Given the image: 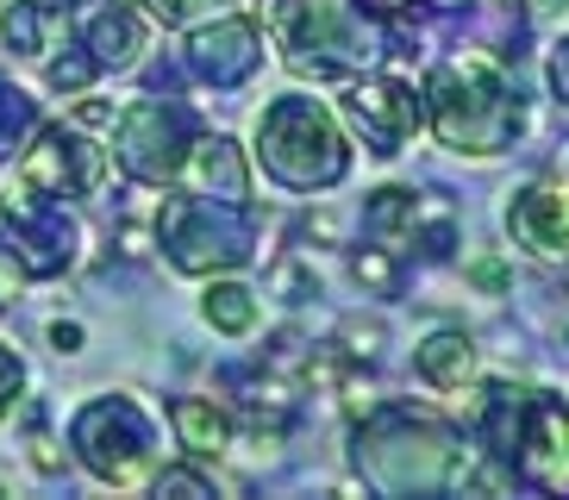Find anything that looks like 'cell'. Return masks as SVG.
I'll return each instance as SVG.
<instances>
[{"label":"cell","mask_w":569,"mask_h":500,"mask_svg":"<svg viewBox=\"0 0 569 500\" xmlns=\"http://www.w3.org/2000/svg\"><path fill=\"white\" fill-rule=\"evenodd\" d=\"M19 182L44 200H88L107 182V150L88 138V126H38L19 150Z\"/></svg>","instance_id":"7"},{"label":"cell","mask_w":569,"mask_h":500,"mask_svg":"<svg viewBox=\"0 0 569 500\" xmlns=\"http://www.w3.org/2000/svg\"><path fill=\"white\" fill-rule=\"evenodd\" d=\"M157 238L169 244V263L182 276H213L257 257V219L251 200H213V194H169L157 213Z\"/></svg>","instance_id":"4"},{"label":"cell","mask_w":569,"mask_h":500,"mask_svg":"<svg viewBox=\"0 0 569 500\" xmlns=\"http://www.w3.org/2000/svg\"><path fill=\"white\" fill-rule=\"evenodd\" d=\"M276 288H282V300H307V276L295 263L282 269V276H276Z\"/></svg>","instance_id":"32"},{"label":"cell","mask_w":569,"mask_h":500,"mask_svg":"<svg viewBox=\"0 0 569 500\" xmlns=\"http://www.w3.org/2000/svg\"><path fill=\"white\" fill-rule=\"evenodd\" d=\"M413 369H419V382H432V388H445V394H457V388L476 376V344H469L463 332H432L426 344L413 350Z\"/></svg>","instance_id":"18"},{"label":"cell","mask_w":569,"mask_h":500,"mask_svg":"<svg viewBox=\"0 0 569 500\" xmlns=\"http://www.w3.org/2000/svg\"><path fill=\"white\" fill-rule=\"evenodd\" d=\"M32 463H38V469H57V463H63V457H57V444H51L44 432L32 438Z\"/></svg>","instance_id":"33"},{"label":"cell","mask_w":569,"mask_h":500,"mask_svg":"<svg viewBox=\"0 0 569 500\" xmlns=\"http://www.w3.org/2000/svg\"><path fill=\"white\" fill-rule=\"evenodd\" d=\"M169 419H176V438H182V450L194 457V463L226 457V450H232V419L219 413L213 400H201V394L169 400Z\"/></svg>","instance_id":"17"},{"label":"cell","mask_w":569,"mask_h":500,"mask_svg":"<svg viewBox=\"0 0 569 500\" xmlns=\"http://www.w3.org/2000/svg\"><path fill=\"white\" fill-rule=\"evenodd\" d=\"M282 44H288V69L301 82H351L382 57L376 26L357 19L351 0H288Z\"/></svg>","instance_id":"5"},{"label":"cell","mask_w":569,"mask_h":500,"mask_svg":"<svg viewBox=\"0 0 569 500\" xmlns=\"http://www.w3.org/2000/svg\"><path fill=\"white\" fill-rule=\"evenodd\" d=\"M351 276L363 288H376V294H401V257H395L388 244H363V250H357Z\"/></svg>","instance_id":"21"},{"label":"cell","mask_w":569,"mask_h":500,"mask_svg":"<svg viewBox=\"0 0 569 500\" xmlns=\"http://www.w3.org/2000/svg\"><path fill=\"white\" fill-rule=\"evenodd\" d=\"M257 63H263V38L251 19H201V32L188 38V69L213 88L251 82Z\"/></svg>","instance_id":"12"},{"label":"cell","mask_w":569,"mask_h":500,"mask_svg":"<svg viewBox=\"0 0 569 500\" xmlns=\"http://www.w3.org/2000/svg\"><path fill=\"white\" fill-rule=\"evenodd\" d=\"M69 26H76L82 50L94 57V69H126L138 57V44H144V19L126 0H76Z\"/></svg>","instance_id":"14"},{"label":"cell","mask_w":569,"mask_h":500,"mask_svg":"<svg viewBox=\"0 0 569 500\" xmlns=\"http://www.w3.org/2000/svg\"><path fill=\"white\" fill-rule=\"evenodd\" d=\"M538 19H569V0H532Z\"/></svg>","instance_id":"34"},{"label":"cell","mask_w":569,"mask_h":500,"mask_svg":"<svg viewBox=\"0 0 569 500\" xmlns=\"http://www.w3.org/2000/svg\"><path fill=\"white\" fill-rule=\"evenodd\" d=\"M257 163H263L282 188L313 194V188L345 182L351 150H345L332 113H326L313 94H282V100H269L263 119H257Z\"/></svg>","instance_id":"3"},{"label":"cell","mask_w":569,"mask_h":500,"mask_svg":"<svg viewBox=\"0 0 569 500\" xmlns=\"http://www.w3.org/2000/svg\"><path fill=\"white\" fill-rule=\"evenodd\" d=\"M469 282L482 288V294H507V263H495V257H476V263H469Z\"/></svg>","instance_id":"27"},{"label":"cell","mask_w":569,"mask_h":500,"mask_svg":"<svg viewBox=\"0 0 569 500\" xmlns=\"http://www.w3.org/2000/svg\"><path fill=\"white\" fill-rule=\"evenodd\" d=\"M369 407H382V388L369 382V376H357V369H351V376H345V413L363 419Z\"/></svg>","instance_id":"25"},{"label":"cell","mask_w":569,"mask_h":500,"mask_svg":"<svg viewBox=\"0 0 569 500\" xmlns=\"http://www.w3.org/2000/svg\"><path fill=\"white\" fill-rule=\"evenodd\" d=\"M0 32H7L13 57H44L51 44L69 38V7L63 0H13L7 19H0Z\"/></svg>","instance_id":"16"},{"label":"cell","mask_w":569,"mask_h":500,"mask_svg":"<svg viewBox=\"0 0 569 500\" xmlns=\"http://www.w3.org/2000/svg\"><path fill=\"white\" fill-rule=\"evenodd\" d=\"M419 113H426L419 94L395 76H351V88H345V119L369 138L376 157H395L419 132Z\"/></svg>","instance_id":"11"},{"label":"cell","mask_w":569,"mask_h":500,"mask_svg":"<svg viewBox=\"0 0 569 500\" xmlns=\"http://www.w3.org/2000/svg\"><path fill=\"white\" fill-rule=\"evenodd\" d=\"M219 7H226V0H151V13L163 19V26H201Z\"/></svg>","instance_id":"24"},{"label":"cell","mask_w":569,"mask_h":500,"mask_svg":"<svg viewBox=\"0 0 569 500\" xmlns=\"http://www.w3.org/2000/svg\"><path fill=\"white\" fill-rule=\"evenodd\" d=\"M157 494H176V500H201V494H213V476L207 469H194V463H176V469H157Z\"/></svg>","instance_id":"22"},{"label":"cell","mask_w":569,"mask_h":500,"mask_svg":"<svg viewBox=\"0 0 569 500\" xmlns=\"http://www.w3.org/2000/svg\"><path fill=\"white\" fill-rule=\"evenodd\" d=\"M76 126H113V107L107 100H82L76 107Z\"/></svg>","instance_id":"29"},{"label":"cell","mask_w":569,"mask_h":500,"mask_svg":"<svg viewBox=\"0 0 569 500\" xmlns=\"http://www.w3.org/2000/svg\"><path fill=\"white\" fill-rule=\"evenodd\" d=\"M513 476L526 488H569V407L557 394L519 400V432H513Z\"/></svg>","instance_id":"10"},{"label":"cell","mask_w":569,"mask_h":500,"mask_svg":"<svg viewBox=\"0 0 569 500\" xmlns=\"http://www.w3.org/2000/svg\"><path fill=\"white\" fill-rule=\"evenodd\" d=\"M201 313H207V326L213 332H251L257 326V288H244V282H213L207 288V300H201Z\"/></svg>","instance_id":"20"},{"label":"cell","mask_w":569,"mask_h":500,"mask_svg":"<svg viewBox=\"0 0 569 500\" xmlns=\"http://www.w3.org/2000/svg\"><path fill=\"white\" fill-rule=\"evenodd\" d=\"M507 232L532 257H569V182L563 176H538L513 194L507 207Z\"/></svg>","instance_id":"13"},{"label":"cell","mask_w":569,"mask_h":500,"mask_svg":"<svg viewBox=\"0 0 569 500\" xmlns=\"http://www.w3.org/2000/svg\"><path fill=\"white\" fill-rule=\"evenodd\" d=\"M69 444H76V457H82V469L94 476V482L138 488L144 476H151L157 426L132 394H101V400H88L82 413H76Z\"/></svg>","instance_id":"6"},{"label":"cell","mask_w":569,"mask_h":500,"mask_svg":"<svg viewBox=\"0 0 569 500\" xmlns=\"http://www.w3.org/2000/svg\"><path fill=\"white\" fill-rule=\"evenodd\" d=\"M119 169L144 188H169L182 182L188 169V150H194V132H188V119L163 100H132L126 113H119Z\"/></svg>","instance_id":"9"},{"label":"cell","mask_w":569,"mask_h":500,"mask_svg":"<svg viewBox=\"0 0 569 500\" xmlns=\"http://www.w3.org/2000/svg\"><path fill=\"white\" fill-rule=\"evenodd\" d=\"M551 82H557V100L569 107V38L557 44V63H551Z\"/></svg>","instance_id":"30"},{"label":"cell","mask_w":569,"mask_h":500,"mask_svg":"<svg viewBox=\"0 0 569 500\" xmlns=\"http://www.w3.org/2000/svg\"><path fill=\"white\" fill-rule=\"evenodd\" d=\"M345 350L351 357H376L382 350V326H345Z\"/></svg>","instance_id":"28"},{"label":"cell","mask_w":569,"mask_h":500,"mask_svg":"<svg viewBox=\"0 0 569 500\" xmlns=\"http://www.w3.org/2000/svg\"><path fill=\"white\" fill-rule=\"evenodd\" d=\"M76 219L63 213V200H44L19 182V194H7V213H0V250L19 263V276H63L76 263Z\"/></svg>","instance_id":"8"},{"label":"cell","mask_w":569,"mask_h":500,"mask_svg":"<svg viewBox=\"0 0 569 500\" xmlns=\"http://www.w3.org/2000/svg\"><path fill=\"white\" fill-rule=\"evenodd\" d=\"M0 307H7V300H0Z\"/></svg>","instance_id":"36"},{"label":"cell","mask_w":569,"mask_h":500,"mask_svg":"<svg viewBox=\"0 0 569 500\" xmlns=\"http://www.w3.org/2000/svg\"><path fill=\"white\" fill-rule=\"evenodd\" d=\"M94 76H101V69H94L88 50H69V57H57V63H51V88H63V94H82Z\"/></svg>","instance_id":"23"},{"label":"cell","mask_w":569,"mask_h":500,"mask_svg":"<svg viewBox=\"0 0 569 500\" xmlns=\"http://www.w3.org/2000/svg\"><path fill=\"white\" fill-rule=\"evenodd\" d=\"M19 382H26V363H19L7 344H0V413H7V407L19 400Z\"/></svg>","instance_id":"26"},{"label":"cell","mask_w":569,"mask_h":500,"mask_svg":"<svg viewBox=\"0 0 569 500\" xmlns=\"http://www.w3.org/2000/svg\"><path fill=\"white\" fill-rule=\"evenodd\" d=\"M51 344H57V350H82V326H76V319H57V326H51Z\"/></svg>","instance_id":"31"},{"label":"cell","mask_w":569,"mask_h":500,"mask_svg":"<svg viewBox=\"0 0 569 500\" xmlns=\"http://www.w3.org/2000/svg\"><path fill=\"white\" fill-rule=\"evenodd\" d=\"M44 119H38V100L26 94V88H13L7 76H0V163H13L19 150H26V138L38 132Z\"/></svg>","instance_id":"19"},{"label":"cell","mask_w":569,"mask_h":500,"mask_svg":"<svg viewBox=\"0 0 569 500\" xmlns=\"http://www.w3.org/2000/svg\"><path fill=\"white\" fill-rule=\"evenodd\" d=\"M188 169H194V194H213V200H251V176H244V157H238L232 138H194L188 150ZM182 169V176H188Z\"/></svg>","instance_id":"15"},{"label":"cell","mask_w":569,"mask_h":500,"mask_svg":"<svg viewBox=\"0 0 569 500\" xmlns=\"http://www.w3.org/2000/svg\"><path fill=\"white\" fill-rule=\"evenodd\" d=\"M426 107H432V132L451 150H469V157H495V150L513 144L519 119V94L507 88L501 63L488 50H457L432 69L426 82Z\"/></svg>","instance_id":"2"},{"label":"cell","mask_w":569,"mask_h":500,"mask_svg":"<svg viewBox=\"0 0 569 500\" xmlns=\"http://www.w3.org/2000/svg\"><path fill=\"white\" fill-rule=\"evenodd\" d=\"M351 463L376 494H457L469 482L463 438L407 407H369L351 438Z\"/></svg>","instance_id":"1"},{"label":"cell","mask_w":569,"mask_h":500,"mask_svg":"<svg viewBox=\"0 0 569 500\" xmlns=\"http://www.w3.org/2000/svg\"><path fill=\"white\" fill-rule=\"evenodd\" d=\"M369 13H407V7H419V0H363Z\"/></svg>","instance_id":"35"}]
</instances>
